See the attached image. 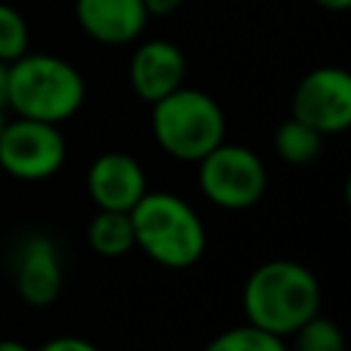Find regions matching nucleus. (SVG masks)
Returning <instances> with one entry per match:
<instances>
[{
    "label": "nucleus",
    "instance_id": "nucleus-1",
    "mask_svg": "<svg viewBox=\"0 0 351 351\" xmlns=\"http://www.w3.org/2000/svg\"><path fill=\"white\" fill-rule=\"evenodd\" d=\"M241 307L247 324L285 340L318 315L321 285L304 263L274 258L252 269L241 288Z\"/></svg>",
    "mask_w": 351,
    "mask_h": 351
},
{
    "label": "nucleus",
    "instance_id": "nucleus-2",
    "mask_svg": "<svg viewBox=\"0 0 351 351\" xmlns=\"http://www.w3.org/2000/svg\"><path fill=\"white\" fill-rule=\"evenodd\" d=\"M85 101V80L74 63L47 55L25 52L8 63V110L16 118L63 123Z\"/></svg>",
    "mask_w": 351,
    "mask_h": 351
},
{
    "label": "nucleus",
    "instance_id": "nucleus-3",
    "mask_svg": "<svg viewBox=\"0 0 351 351\" xmlns=\"http://www.w3.org/2000/svg\"><path fill=\"white\" fill-rule=\"evenodd\" d=\"M134 247L165 269H189L206 252V228L197 211L173 192H145L129 211Z\"/></svg>",
    "mask_w": 351,
    "mask_h": 351
},
{
    "label": "nucleus",
    "instance_id": "nucleus-4",
    "mask_svg": "<svg viewBox=\"0 0 351 351\" xmlns=\"http://www.w3.org/2000/svg\"><path fill=\"white\" fill-rule=\"evenodd\" d=\"M151 129L165 154L197 165L208 151L225 143V112L206 90L181 85L154 104Z\"/></svg>",
    "mask_w": 351,
    "mask_h": 351
},
{
    "label": "nucleus",
    "instance_id": "nucleus-5",
    "mask_svg": "<svg viewBox=\"0 0 351 351\" xmlns=\"http://www.w3.org/2000/svg\"><path fill=\"white\" fill-rule=\"evenodd\" d=\"M197 181L214 206L244 211L263 197L269 176L263 159L252 148L219 143L197 162Z\"/></svg>",
    "mask_w": 351,
    "mask_h": 351
},
{
    "label": "nucleus",
    "instance_id": "nucleus-6",
    "mask_svg": "<svg viewBox=\"0 0 351 351\" xmlns=\"http://www.w3.org/2000/svg\"><path fill=\"white\" fill-rule=\"evenodd\" d=\"M66 162V137L55 123L14 118L0 132V167L16 181H44Z\"/></svg>",
    "mask_w": 351,
    "mask_h": 351
},
{
    "label": "nucleus",
    "instance_id": "nucleus-7",
    "mask_svg": "<svg viewBox=\"0 0 351 351\" xmlns=\"http://www.w3.org/2000/svg\"><path fill=\"white\" fill-rule=\"evenodd\" d=\"M293 118L318 134H343L351 126V74L340 66L307 71L293 90Z\"/></svg>",
    "mask_w": 351,
    "mask_h": 351
},
{
    "label": "nucleus",
    "instance_id": "nucleus-8",
    "mask_svg": "<svg viewBox=\"0 0 351 351\" xmlns=\"http://www.w3.org/2000/svg\"><path fill=\"white\" fill-rule=\"evenodd\" d=\"M14 285L22 302L30 307H47L60 296L63 263L58 244L44 233H30L22 239L14 258Z\"/></svg>",
    "mask_w": 351,
    "mask_h": 351
},
{
    "label": "nucleus",
    "instance_id": "nucleus-9",
    "mask_svg": "<svg viewBox=\"0 0 351 351\" xmlns=\"http://www.w3.org/2000/svg\"><path fill=\"white\" fill-rule=\"evenodd\" d=\"M88 195L96 208L104 211H132L148 192L143 165L126 151H104L88 167Z\"/></svg>",
    "mask_w": 351,
    "mask_h": 351
},
{
    "label": "nucleus",
    "instance_id": "nucleus-10",
    "mask_svg": "<svg viewBox=\"0 0 351 351\" xmlns=\"http://www.w3.org/2000/svg\"><path fill=\"white\" fill-rule=\"evenodd\" d=\"M184 77H186L184 52L167 38H151L140 44L129 60L132 90L151 104L178 90L184 85Z\"/></svg>",
    "mask_w": 351,
    "mask_h": 351
},
{
    "label": "nucleus",
    "instance_id": "nucleus-11",
    "mask_svg": "<svg viewBox=\"0 0 351 351\" xmlns=\"http://www.w3.org/2000/svg\"><path fill=\"white\" fill-rule=\"evenodd\" d=\"M74 16L82 33L99 44H132L148 22L143 0H77Z\"/></svg>",
    "mask_w": 351,
    "mask_h": 351
},
{
    "label": "nucleus",
    "instance_id": "nucleus-12",
    "mask_svg": "<svg viewBox=\"0 0 351 351\" xmlns=\"http://www.w3.org/2000/svg\"><path fill=\"white\" fill-rule=\"evenodd\" d=\"M88 244L101 258H121L134 250V230L126 211L99 208L88 222Z\"/></svg>",
    "mask_w": 351,
    "mask_h": 351
},
{
    "label": "nucleus",
    "instance_id": "nucleus-13",
    "mask_svg": "<svg viewBox=\"0 0 351 351\" xmlns=\"http://www.w3.org/2000/svg\"><path fill=\"white\" fill-rule=\"evenodd\" d=\"M324 148V134H318L313 126L302 123L299 118H285L274 132V151L288 165H310L318 159Z\"/></svg>",
    "mask_w": 351,
    "mask_h": 351
},
{
    "label": "nucleus",
    "instance_id": "nucleus-14",
    "mask_svg": "<svg viewBox=\"0 0 351 351\" xmlns=\"http://www.w3.org/2000/svg\"><path fill=\"white\" fill-rule=\"evenodd\" d=\"M203 351H288V343L252 324H241L211 337Z\"/></svg>",
    "mask_w": 351,
    "mask_h": 351
},
{
    "label": "nucleus",
    "instance_id": "nucleus-15",
    "mask_svg": "<svg viewBox=\"0 0 351 351\" xmlns=\"http://www.w3.org/2000/svg\"><path fill=\"white\" fill-rule=\"evenodd\" d=\"M291 337L293 343L288 351H346L343 329L321 313L313 315L307 324H302Z\"/></svg>",
    "mask_w": 351,
    "mask_h": 351
},
{
    "label": "nucleus",
    "instance_id": "nucleus-16",
    "mask_svg": "<svg viewBox=\"0 0 351 351\" xmlns=\"http://www.w3.org/2000/svg\"><path fill=\"white\" fill-rule=\"evenodd\" d=\"M30 44V30L22 16L8 3H0V63H14L27 52Z\"/></svg>",
    "mask_w": 351,
    "mask_h": 351
},
{
    "label": "nucleus",
    "instance_id": "nucleus-17",
    "mask_svg": "<svg viewBox=\"0 0 351 351\" xmlns=\"http://www.w3.org/2000/svg\"><path fill=\"white\" fill-rule=\"evenodd\" d=\"M36 351H101L96 343H90L88 337H77V335H60V337H52L47 340L41 348Z\"/></svg>",
    "mask_w": 351,
    "mask_h": 351
},
{
    "label": "nucleus",
    "instance_id": "nucleus-18",
    "mask_svg": "<svg viewBox=\"0 0 351 351\" xmlns=\"http://www.w3.org/2000/svg\"><path fill=\"white\" fill-rule=\"evenodd\" d=\"M143 5L148 11V16H167L176 8H181L184 0H143Z\"/></svg>",
    "mask_w": 351,
    "mask_h": 351
},
{
    "label": "nucleus",
    "instance_id": "nucleus-19",
    "mask_svg": "<svg viewBox=\"0 0 351 351\" xmlns=\"http://www.w3.org/2000/svg\"><path fill=\"white\" fill-rule=\"evenodd\" d=\"M0 110H8V63H0Z\"/></svg>",
    "mask_w": 351,
    "mask_h": 351
},
{
    "label": "nucleus",
    "instance_id": "nucleus-20",
    "mask_svg": "<svg viewBox=\"0 0 351 351\" xmlns=\"http://www.w3.org/2000/svg\"><path fill=\"white\" fill-rule=\"evenodd\" d=\"M0 351H33V348H30V346H25L22 340L5 337V340H0Z\"/></svg>",
    "mask_w": 351,
    "mask_h": 351
},
{
    "label": "nucleus",
    "instance_id": "nucleus-21",
    "mask_svg": "<svg viewBox=\"0 0 351 351\" xmlns=\"http://www.w3.org/2000/svg\"><path fill=\"white\" fill-rule=\"evenodd\" d=\"M321 8H326V11H346V8H351V0H315Z\"/></svg>",
    "mask_w": 351,
    "mask_h": 351
},
{
    "label": "nucleus",
    "instance_id": "nucleus-22",
    "mask_svg": "<svg viewBox=\"0 0 351 351\" xmlns=\"http://www.w3.org/2000/svg\"><path fill=\"white\" fill-rule=\"evenodd\" d=\"M5 112H8V110H0V132H3V126L8 123V115H5Z\"/></svg>",
    "mask_w": 351,
    "mask_h": 351
}]
</instances>
